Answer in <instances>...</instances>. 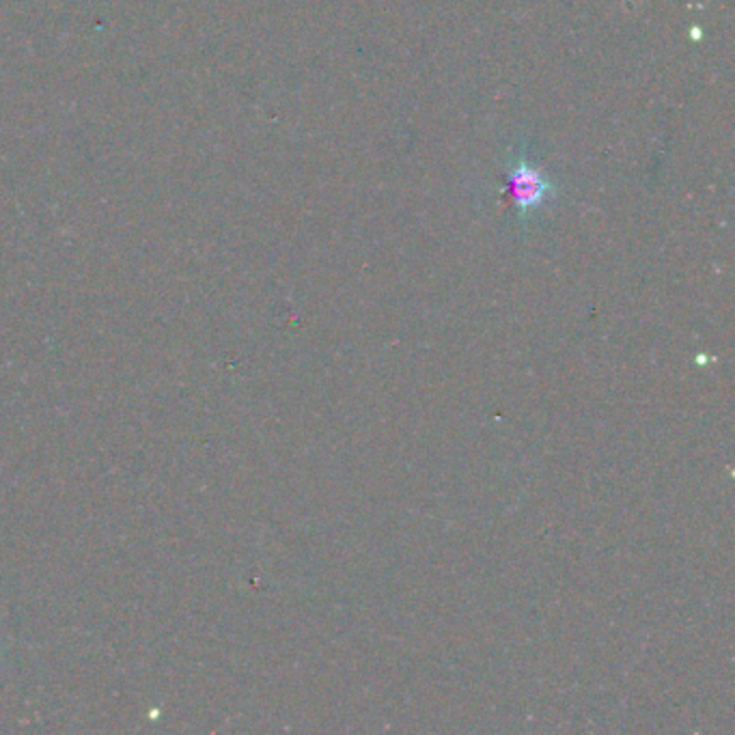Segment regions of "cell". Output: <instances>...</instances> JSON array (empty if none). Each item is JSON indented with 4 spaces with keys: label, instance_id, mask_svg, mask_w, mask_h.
Masks as SVG:
<instances>
[{
    "label": "cell",
    "instance_id": "obj_1",
    "mask_svg": "<svg viewBox=\"0 0 735 735\" xmlns=\"http://www.w3.org/2000/svg\"><path fill=\"white\" fill-rule=\"evenodd\" d=\"M507 192L516 206L518 218L526 222L535 211L542 210L548 201L557 197V186L544 176L525 153H514L505 171Z\"/></svg>",
    "mask_w": 735,
    "mask_h": 735
}]
</instances>
